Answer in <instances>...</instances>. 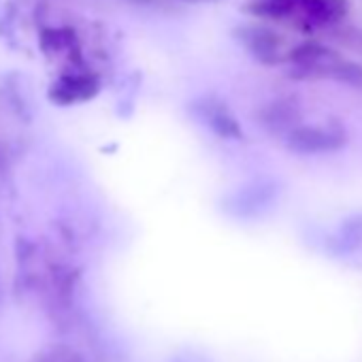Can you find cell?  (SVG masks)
<instances>
[{
  "label": "cell",
  "mask_w": 362,
  "mask_h": 362,
  "mask_svg": "<svg viewBox=\"0 0 362 362\" xmlns=\"http://www.w3.org/2000/svg\"><path fill=\"white\" fill-rule=\"evenodd\" d=\"M260 119L267 128L275 132H290L294 126H298V109L292 100H275L260 111Z\"/></svg>",
  "instance_id": "obj_5"
},
{
  "label": "cell",
  "mask_w": 362,
  "mask_h": 362,
  "mask_svg": "<svg viewBox=\"0 0 362 362\" xmlns=\"http://www.w3.org/2000/svg\"><path fill=\"white\" fill-rule=\"evenodd\" d=\"M345 130L330 124V126H305L298 124L288 132V149L296 153H330L345 145Z\"/></svg>",
  "instance_id": "obj_1"
},
{
  "label": "cell",
  "mask_w": 362,
  "mask_h": 362,
  "mask_svg": "<svg viewBox=\"0 0 362 362\" xmlns=\"http://www.w3.org/2000/svg\"><path fill=\"white\" fill-rule=\"evenodd\" d=\"M322 77L334 79V81L345 83V86H351L356 90H362V64L351 62V60H345L339 54L328 62V66L324 69V75Z\"/></svg>",
  "instance_id": "obj_7"
},
{
  "label": "cell",
  "mask_w": 362,
  "mask_h": 362,
  "mask_svg": "<svg viewBox=\"0 0 362 362\" xmlns=\"http://www.w3.org/2000/svg\"><path fill=\"white\" fill-rule=\"evenodd\" d=\"M194 111L201 115V119L222 139H241L243 130L237 122V117L233 115V111L226 107V103H222L220 98L207 96L201 103L194 105Z\"/></svg>",
  "instance_id": "obj_3"
},
{
  "label": "cell",
  "mask_w": 362,
  "mask_h": 362,
  "mask_svg": "<svg viewBox=\"0 0 362 362\" xmlns=\"http://www.w3.org/2000/svg\"><path fill=\"white\" fill-rule=\"evenodd\" d=\"M305 0H250L247 13L258 20H286L303 11Z\"/></svg>",
  "instance_id": "obj_6"
},
{
  "label": "cell",
  "mask_w": 362,
  "mask_h": 362,
  "mask_svg": "<svg viewBox=\"0 0 362 362\" xmlns=\"http://www.w3.org/2000/svg\"><path fill=\"white\" fill-rule=\"evenodd\" d=\"M300 16L311 26H332L347 16V0H305Z\"/></svg>",
  "instance_id": "obj_4"
},
{
  "label": "cell",
  "mask_w": 362,
  "mask_h": 362,
  "mask_svg": "<svg viewBox=\"0 0 362 362\" xmlns=\"http://www.w3.org/2000/svg\"><path fill=\"white\" fill-rule=\"evenodd\" d=\"M235 39L247 49L252 58L258 62L273 66L279 62L281 54V39L277 33L269 30L267 26L260 24H243L235 30Z\"/></svg>",
  "instance_id": "obj_2"
}]
</instances>
